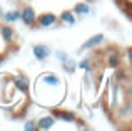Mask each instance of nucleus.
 <instances>
[{
  "mask_svg": "<svg viewBox=\"0 0 132 131\" xmlns=\"http://www.w3.org/2000/svg\"><path fill=\"white\" fill-rule=\"evenodd\" d=\"M35 89H47V92L54 96H57L59 99H62V94H64V81H62L60 77H59L57 74H54V72H45L42 74L39 79H37L35 82Z\"/></svg>",
  "mask_w": 132,
  "mask_h": 131,
  "instance_id": "obj_1",
  "label": "nucleus"
},
{
  "mask_svg": "<svg viewBox=\"0 0 132 131\" xmlns=\"http://www.w3.org/2000/svg\"><path fill=\"white\" fill-rule=\"evenodd\" d=\"M20 20H22L27 27H35V24H37L35 10H34L30 5H25L22 10H20Z\"/></svg>",
  "mask_w": 132,
  "mask_h": 131,
  "instance_id": "obj_2",
  "label": "nucleus"
},
{
  "mask_svg": "<svg viewBox=\"0 0 132 131\" xmlns=\"http://www.w3.org/2000/svg\"><path fill=\"white\" fill-rule=\"evenodd\" d=\"M59 24V17L52 12H47V13H42V15L37 17V24L35 25L42 27V29H48V27H54Z\"/></svg>",
  "mask_w": 132,
  "mask_h": 131,
  "instance_id": "obj_3",
  "label": "nucleus"
},
{
  "mask_svg": "<svg viewBox=\"0 0 132 131\" xmlns=\"http://www.w3.org/2000/svg\"><path fill=\"white\" fill-rule=\"evenodd\" d=\"M52 116H54L55 119L64 121V123H77V116H75V113L67 111V109H54V111H52Z\"/></svg>",
  "mask_w": 132,
  "mask_h": 131,
  "instance_id": "obj_4",
  "label": "nucleus"
},
{
  "mask_svg": "<svg viewBox=\"0 0 132 131\" xmlns=\"http://www.w3.org/2000/svg\"><path fill=\"white\" fill-rule=\"evenodd\" d=\"M12 82H13V88L19 92H22V94H25V96L29 94V79H27V76L19 74L12 79Z\"/></svg>",
  "mask_w": 132,
  "mask_h": 131,
  "instance_id": "obj_5",
  "label": "nucleus"
},
{
  "mask_svg": "<svg viewBox=\"0 0 132 131\" xmlns=\"http://www.w3.org/2000/svg\"><path fill=\"white\" fill-rule=\"evenodd\" d=\"M34 52V57H35L37 61H45L48 56H52V50L48 46H44V44H39V46H34L32 49Z\"/></svg>",
  "mask_w": 132,
  "mask_h": 131,
  "instance_id": "obj_6",
  "label": "nucleus"
},
{
  "mask_svg": "<svg viewBox=\"0 0 132 131\" xmlns=\"http://www.w3.org/2000/svg\"><path fill=\"white\" fill-rule=\"evenodd\" d=\"M102 42H104V35L102 34H95V35H92L90 39H87L84 44H82L80 50H90V49H94V47L100 46Z\"/></svg>",
  "mask_w": 132,
  "mask_h": 131,
  "instance_id": "obj_7",
  "label": "nucleus"
},
{
  "mask_svg": "<svg viewBox=\"0 0 132 131\" xmlns=\"http://www.w3.org/2000/svg\"><path fill=\"white\" fill-rule=\"evenodd\" d=\"M105 61H107V66H109V67L117 69L120 66V54L117 52V50L110 49V50H107V54H105Z\"/></svg>",
  "mask_w": 132,
  "mask_h": 131,
  "instance_id": "obj_8",
  "label": "nucleus"
},
{
  "mask_svg": "<svg viewBox=\"0 0 132 131\" xmlns=\"http://www.w3.org/2000/svg\"><path fill=\"white\" fill-rule=\"evenodd\" d=\"M55 125V118L52 114H47V116H42V118L39 119V121H35V126L37 129H52Z\"/></svg>",
  "mask_w": 132,
  "mask_h": 131,
  "instance_id": "obj_9",
  "label": "nucleus"
},
{
  "mask_svg": "<svg viewBox=\"0 0 132 131\" xmlns=\"http://www.w3.org/2000/svg\"><path fill=\"white\" fill-rule=\"evenodd\" d=\"M0 34H2V39L5 44H12L13 39H15V30L12 29L10 24H5V25L0 27Z\"/></svg>",
  "mask_w": 132,
  "mask_h": 131,
  "instance_id": "obj_10",
  "label": "nucleus"
},
{
  "mask_svg": "<svg viewBox=\"0 0 132 131\" xmlns=\"http://www.w3.org/2000/svg\"><path fill=\"white\" fill-rule=\"evenodd\" d=\"M57 17H59V22L65 24V25H74V24L77 22V15H75L72 10H64V12Z\"/></svg>",
  "mask_w": 132,
  "mask_h": 131,
  "instance_id": "obj_11",
  "label": "nucleus"
},
{
  "mask_svg": "<svg viewBox=\"0 0 132 131\" xmlns=\"http://www.w3.org/2000/svg\"><path fill=\"white\" fill-rule=\"evenodd\" d=\"M72 12H74L75 15H87V13L90 12V7H89L87 2H80V3H77V5L72 9Z\"/></svg>",
  "mask_w": 132,
  "mask_h": 131,
  "instance_id": "obj_12",
  "label": "nucleus"
},
{
  "mask_svg": "<svg viewBox=\"0 0 132 131\" xmlns=\"http://www.w3.org/2000/svg\"><path fill=\"white\" fill-rule=\"evenodd\" d=\"M2 17L7 24H13L20 19V10H9V12H5Z\"/></svg>",
  "mask_w": 132,
  "mask_h": 131,
  "instance_id": "obj_13",
  "label": "nucleus"
},
{
  "mask_svg": "<svg viewBox=\"0 0 132 131\" xmlns=\"http://www.w3.org/2000/svg\"><path fill=\"white\" fill-rule=\"evenodd\" d=\"M119 94H120V84L119 82H116V84L112 86V108H116L117 104H119Z\"/></svg>",
  "mask_w": 132,
  "mask_h": 131,
  "instance_id": "obj_14",
  "label": "nucleus"
},
{
  "mask_svg": "<svg viewBox=\"0 0 132 131\" xmlns=\"http://www.w3.org/2000/svg\"><path fill=\"white\" fill-rule=\"evenodd\" d=\"M117 69H119V71L116 72V81L119 82V84H124V82H126V72L120 69V66H119Z\"/></svg>",
  "mask_w": 132,
  "mask_h": 131,
  "instance_id": "obj_15",
  "label": "nucleus"
},
{
  "mask_svg": "<svg viewBox=\"0 0 132 131\" xmlns=\"http://www.w3.org/2000/svg\"><path fill=\"white\" fill-rule=\"evenodd\" d=\"M79 67L84 69L85 72H89L90 69H92V64H90V59H82L80 62H79Z\"/></svg>",
  "mask_w": 132,
  "mask_h": 131,
  "instance_id": "obj_16",
  "label": "nucleus"
},
{
  "mask_svg": "<svg viewBox=\"0 0 132 131\" xmlns=\"http://www.w3.org/2000/svg\"><path fill=\"white\" fill-rule=\"evenodd\" d=\"M62 64H64V69H65L67 72H74V69H75V62H74V61L67 59L65 62H62Z\"/></svg>",
  "mask_w": 132,
  "mask_h": 131,
  "instance_id": "obj_17",
  "label": "nucleus"
},
{
  "mask_svg": "<svg viewBox=\"0 0 132 131\" xmlns=\"http://www.w3.org/2000/svg\"><path fill=\"white\" fill-rule=\"evenodd\" d=\"M23 129H25V131H35L37 129L35 121H32V119H30V121H25V123H23Z\"/></svg>",
  "mask_w": 132,
  "mask_h": 131,
  "instance_id": "obj_18",
  "label": "nucleus"
},
{
  "mask_svg": "<svg viewBox=\"0 0 132 131\" xmlns=\"http://www.w3.org/2000/svg\"><path fill=\"white\" fill-rule=\"evenodd\" d=\"M55 56H57V59L60 61V62H65V61L69 59L67 52H64V50H57V52H55Z\"/></svg>",
  "mask_w": 132,
  "mask_h": 131,
  "instance_id": "obj_19",
  "label": "nucleus"
},
{
  "mask_svg": "<svg viewBox=\"0 0 132 131\" xmlns=\"http://www.w3.org/2000/svg\"><path fill=\"white\" fill-rule=\"evenodd\" d=\"M3 64V56H0V66Z\"/></svg>",
  "mask_w": 132,
  "mask_h": 131,
  "instance_id": "obj_20",
  "label": "nucleus"
},
{
  "mask_svg": "<svg viewBox=\"0 0 132 131\" xmlns=\"http://www.w3.org/2000/svg\"><path fill=\"white\" fill-rule=\"evenodd\" d=\"M84 2H87V3H90V2H94V0H84Z\"/></svg>",
  "mask_w": 132,
  "mask_h": 131,
  "instance_id": "obj_21",
  "label": "nucleus"
}]
</instances>
